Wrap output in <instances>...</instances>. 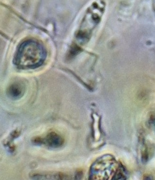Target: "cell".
Wrapping results in <instances>:
<instances>
[{
    "label": "cell",
    "mask_w": 155,
    "mask_h": 180,
    "mask_svg": "<svg viewBox=\"0 0 155 180\" xmlns=\"http://www.w3.org/2000/svg\"><path fill=\"white\" fill-rule=\"evenodd\" d=\"M46 57L45 50L39 42L28 40L22 43L16 52L14 63L22 68H35L43 64Z\"/></svg>",
    "instance_id": "1"
},
{
    "label": "cell",
    "mask_w": 155,
    "mask_h": 180,
    "mask_svg": "<svg viewBox=\"0 0 155 180\" xmlns=\"http://www.w3.org/2000/svg\"><path fill=\"white\" fill-rule=\"evenodd\" d=\"M46 143L50 147L57 148L60 147L63 143V140L59 135L55 132H52L45 138Z\"/></svg>",
    "instance_id": "2"
},
{
    "label": "cell",
    "mask_w": 155,
    "mask_h": 180,
    "mask_svg": "<svg viewBox=\"0 0 155 180\" xmlns=\"http://www.w3.org/2000/svg\"><path fill=\"white\" fill-rule=\"evenodd\" d=\"M23 89L21 85L19 84H13L9 88V94L13 98H17L22 94Z\"/></svg>",
    "instance_id": "3"
}]
</instances>
